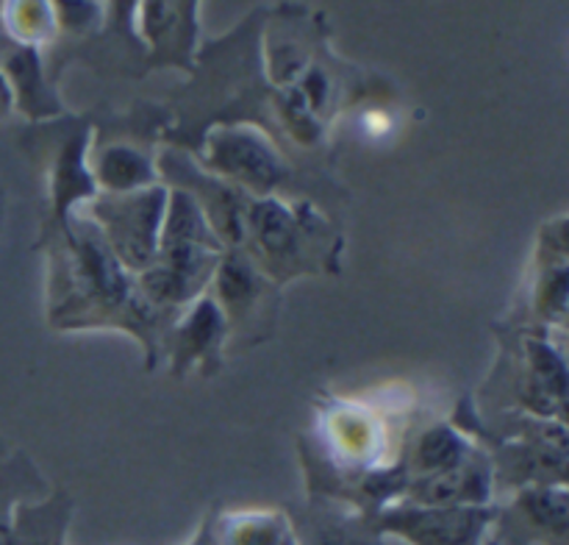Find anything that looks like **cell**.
Here are the masks:
<instances>
[{
	"instance_id": "6da1fadb",
	"label": "cell",
	"mask_w": 569,
	"mask_h": 545,
	"mask_svg": "<svg viewBox=\"0 0 569 545\" xmlns=\"http://www.w3.org/2000/svg\"><path fill=\"white\" fill-rule=\"evenodd\" d=\"M395 526L415 545H476L483 532V515L472 506H431L403 515Z\"/></svg>"
},
{
	"instance_id": "7a4b0ae2",
	"label": "cell",
	"mask_w": 569,
	"mask_h": 545,
	"mask_svg": "<svg viewBox=\"0 0 569 545\" xmlns=\"http://www.w3.org/2000/svg\"><path fill=\"white\" fill-rule=\"evenodd\" d=\"M253 222H256V231H259V237L264 239L267 248L281 250L292 242V222H289V217L283 215L278 206L272 204L259 206V209H256Z\"/></svg>"
},
{
	"instance_id": "3957f363",
	"label": "cell",
	"mask_w": 569,
	"mask_h": 545,
	"mask_svg": "<svg viewBox=\"0 0 569 545\" xmlns=\"http://www.w3.org/2000/svg\"><path fill=\"white\" fill-rule=\"evenodd\" d=\"M456 454H459V445H456V439L445 432L431 434V437L422 443V462H426L428 467H439V470L453 467Z\"/></svg>"
},
{
	"instance_id": "277c9868",
	"label": "cell",
	"mask_w": 569,
	"mask_h": 545,
	"mask_svg": "<svg viewBox=\"0 0 569 545\" xmlns=\"http://www.w3.org/2000/svg\"><path fill=\"white\" fill-rule=\"evenodd\" d=\"M326 545H376V543H370V539L353 537V534H339V537L326 539Z\"/></svg>"
},
{
	"instance_id": "5b68a950",
	"label": "cell",
	"mask_w": 569,
	"mask_h": 545,
	"mask_svg": "<svg viewBox=\"0 0 569 545\" xmlns=\"http://www.w3.org/2000/svg\"><path fill=\"white\" fill-rule=\"evenodd\" d=\"M0 545H14V543H11V537H9V532H6V528H0Z\"/></svg>"
}]
</instances>
